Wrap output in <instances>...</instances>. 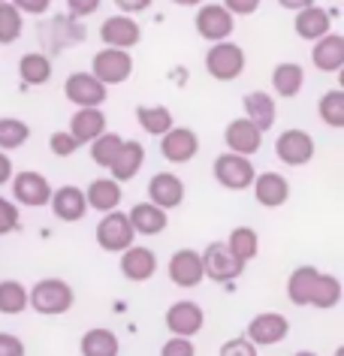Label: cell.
<instances>
[{"label": "cell", "instance_id": "cell-42", "mask_svg": "<svg viewBox=\"0 0 344 356\" xmlns=\"http://www.w3.org/2000/svg\"><path fill=\"white\" fill-rule=\"evenodd\" d=\"M161 356H197V347H193L190 338L184 335H172L170 341L161 347Z\"/></svg>", "mask_w": 344, "mask_h": 356}, {"label": "cell", "instance_id": "cell-9", "mask_svg": "<svg viewBox=\"0 0 344 356\" xmlns=\"http://www.w3.org/2000/svg\"><path fill=\"white\" fill-rule=\"evenodd\" d=\"M64 94L76 109H88V106H103L109 91L94 73H69L64 82Z\"/></svg>", "mask_w": 344, "mask_h": 356}, {"label": "cell", "instance_id": "cell-4", "mask_svg": "<svg viewBox=\"0 0 344 356\" xmlns=\"http://www.w3.org/2000/svg\"><path fill=\"white\" fill-rule=\"evenodd\" d=\"M133 242H136V233H133V227H130V218L124 211H118V209L106 211L100 218V224H97V245L109 254H121Z\"/></svg>", "mask_w": 344, "mask_h": 356}, {"label": "cell", "instance_id": "cell-16", "mask_svg": "<svg viewBox=\"0 0 344 356\" xmlns=\"http://www.w3.org/2000/svg\"><path fill=\"white\" fill-rule=\"evenodd\" d=\"M148 202L161 206L163 211L179 209L184 202V181L175 172H157L148 181Z\"/></svg>", "mask_w": 344, "mask_h": 356}, {"label": "cell", "instance_id": "cell-23", "mask_svg": "<svg viewBox=\"0 0 344 356\" xmlns=\"http://www.w3.org/2000/svg\"><path fill=\"white\" fill-rule=\"evenodd\" d=\"M127 218H130V227H133L136 236H161L166 224H170L166 211L161 206H154V202H136V206L127 211Z\"/></svg>", "mask_w": 344, "mask_h": 356}, {"label": "cell", "instance_id": "cell-24", "mask_svg": "<svg viewBox=\"0 0 344 356\" xmlns=\"http://www.w3.org/2000/svg\"><path fill=\"white\" fill-rule=\"evenodd\" d=\"M293 28H296V37H302L308 42H314V40H320L329 33L332 28V15L320 10V6H305V10H299L296 13V19H293Z\"/></svg>", "mask_w": 344, "mask_h": 356}, {"label": "cell", "instance_id": "cell-26", "mask_svg": "<svg viewBox=\"0 0 344 356\" xmlns=\"http://www.w3.org/2000/svg\"><path fill=\"white\" fill-rule=\"evenodd\" d=\"M85 200H88V209H97L100 215H106V211L121 206V181H115L112 175L109 178H94L85 191Z\"/></svg>", "mask_w": 344, "mask_h": 356}, {"label": "cell", "instance_id": "cell-43", "mask_svg": "<svg viewBox=\"0 0 344 356\" xmlns=\"http://www.w3.org/2000/svg\"><path fill=\"white\" fill-rule=\"evenodd\" d=\"M220 356H260V353H257V344L242 335V338H229V341L220 347Z\"/></svg>", "mask_w": 344, "mask_h": 356}, {"label": "cell", "instance_id": "cell-18", "mask_svg": "<svg viewBox=\"0 0 344 356\" xmlns=\"http://www.w3.org/2000/svg\"><path fill=\"white\" fill-rule=\"evenodd\" d=\"M251 188H254V197H257V202H260V206H266V209H281L290 200V181L281 172H260V175H254Z\"/></svg>", "mask_w": 344, "mask_h": 356}, {"label": "cell", "instance_id": "cell-31", "mask_svg": "<svg viewBox=\"0 0 344 356\" xmlns=\"http://www.w3.org/2000/svg\"><path fill=\"white\" fill-rule=\"evenodd\" d=\"M19 76L24 85H46L51 79V60L40 51H28L19 60Z\"/></svg>", "mask_w": 344, "mask_h": 356}, {"label": "cell", "instance_id": "cell-3", "mask_svg": "<svg viewBox=\"0 0 344 356\" xmlns=\"http://www.w3.org/2000/svg\"><path fill=\"white\" fill-rule=\"evenodd\" d=\"M211 172H215V181L220 188L227 191H248L254 175H257V169L245 154H236V151H224V154L215 157V166H211Z\"/></svg>", "mask_w": 344, "mask_h": 356}, {"label": "cell", "instance_id": "cell-40", "mask_svg": "<svg viewBox=\"0 0 344 356\" xmlns=\"http://www.w3.org/2000/svg\"><path fill=\"white\" fill-rule=\"evenodd\" d=\"M19 229V206L13 200L0 197V236L15 233Z\"/></svg>", "mask_w": 344, "mask_h": 356}, {"label": "cell", "instance_id": "cell-35", "mask_svg": "<svg viewBox=\"0 0 344 356\" xmlns=\"http://www.w3.org/2000/svg\"><path fill=\"white\" fill-rule=\"evenodd\" d=\"M227 248L239 257L242 263H248L260 251V238H257V233H254L251 227H236L233 233H229V238H227Z\"/></svg>", "mask_w": 344, "mask_h": 356}, {"label": "cell", "instance_id": "cell-36", "mask_svg": "<svg viewBox=\"0 0 344 356\" xmlns=\"http://www.w3.org/2000/svg\"><path fill=\"white\" fill-rule=\"evenodd\" d=\"M338 302H341V281L335 278V275H323L320 272V278H317V284H314L311 302H308V305H314V308H335Z\"/></svg>", "mask_w": 344, "mask_h": 356}, {"label": "cell", "instance_id": "cell-53", "mask_svg": "<svg viewBox=\"0 0 344 356\" xmlns=\"http://www.w3.org/2000/svg\"><path fill=\"white\" fill-rule=\"evenodd\" d=\"M335 356H344V347H338V350H335Z\"/></svg>", "mask_w": 344, "mask_h": 356}, {"label": "cell", "instance_id": "cell-47", "mask_svg": "<svg viewBox=\"0 0 344 356\" xmlns=\"http://www.w3.org/2000/svg\"><path fill=\"white\" fill-rule=\"evenodd\" d=\"M260 3L263 0H224V6L233 15H251V13L260 10Z\"/></svg>", "mask_w": 344, "mask_h": 356}, {"label": "cell", "instance_id": "cell-22", "mask_svg": "<svg viewBox=\"0 0 344 356\" xmlns=\"http://www.w3.org/2000/svg\"><path fill=\"white\" fill-rule=\"evenodd\" d=\"M142 163H145V148H142V142L124 139V142H121L118 157H115L112 163H109V172H112L115 181H130V178L139 175Z\"/></svg>", "mask_w": 344, "mask_h": 356}, {"label": "cell", "instance_id": "cell-52", "mask_svg": "<svg viewBox=\"0 0 344 356\" xmlns=\"http://www.w3.org/2000/svg\"><path fill=\"white\" fill-rule=\"evenodd\" d=\"M293 356H317V353H311V350H299V353H293Z\"/></svg>", "mask_w": 344, "mask_h": 356}, {"label": "cell", "instance_id": "cell-29", "mask_svg": "<svg viewBox=\"0 0 344 356\" xmlns=\"http://www.w3.org/2000/svg\"><path fill=\"white\" fill-rule=\"evenodd\" d=\"M305 85V70L299 64H278L275 70H272V88H275L278 97H296L299 91H302Z\"/></svg>", "mask_w": 344, "mask_h": 356}, {"label": "cell", "instance_id": "cell-51", "mask_svg": "<svg viewBox=\"0 0 344 356\" xmlns=\"http://www.w3.org/2000/svg\"><path fill=\"white\" fill-rule=\"evenodd\" d=\"M172 3H175V6H199L202 0H172Z\"/></svg>", "mask_w": 344, "mask_h": 356}, {"label": "cell", "instance_id": "cell-17", "mask_svg": "<svg viewBox=\"0 0 344 356\" xmlns=\"http://www.w3.org/2000/svg\"><path fill=\"white\" fill-rule=\"evenodd\" d=\"M51 211H55L58 220H67V224H73V220H82L88 211V200H85V191L73 188V184H64V188L51 191V200H49Z\"/></svg>", "mask_w": 344, "mask_h": 356}, {"label": "cell", "instance_id": "cell-13", "mask_svg": "<svg viewBox=\"0 0 344 356\" xmlns=\"http://www.w3.org/2000/svg\"><path fill=\"white\" fill-rule=\"evenodd\" d=\"M100 40L103 46H112V49H133L139 40H142V28H139L136 19H130V15H109V19L103 22L100 28Z\"/></svg>", "mask_w": 344, "mask_h": 356}, {"label": "cell", "instance_id": "cell-11", "mask_svg": "<svg viewBox=\"0 0 344 356\" xmlns=\"http://www.w3.org/2000/svg\"><path fill=\"white\" fill-rule=\"evenodd\" d=\"M199 151V136L190 127H172L161 136V154L170 163H190Z\"/></svg>", "mask_w": 344, "mask_h": 356}, {"label": "cell", "instance_id": "cell-5", "mask_svg": "<svg viewBox=\"0 0 344 356\" xmlns=\"http://www.w3.org/2000/svg\"><path fill=\"white\" fill-rule=\"evenodd\" d=\"M91 73L100 79L103 85H121L133 76V58L127 49H112L106 46L94 55L91 60Z\"/></svg>", "mask_w": 344, "mask_h": 356}, {"label": "cell", "instance_id": "cell-46", "mask_svg": "<svg viewBox=\"0 0 344 356\" xmlns=\"http://www.w3.org/2000/svg\"><path fill=\"white\" fill-rule=\"evenodd\" d=\"M0 356H24V341L19 335L0 332Z\"/></svg>", "mask_w": 344, "mask_h": 356}, {"label": "cell", "instance_id": "cell-2", "mask_svg": "<svg viewBox=\"0 0 344 356\" xmlns=\"http://www.w3.org/2000/svg\"><path fill=\"white\" fill-rule=\"evenodd\" d=\"M245 64H248L245 60V49L229 40L211 42V49L206 51V70L218 82H236L245 73Z\"/></svg>", "mask_w": 344, "mask_h": 356}, {"label": "cell", "instance_id": "cell-38", "mask_svg": "<svg viewBox=\"0 0 344 356\" xmlns=\"http://www.w3.org/2000/svg\"><path fill=\"white\" fill-rule=\"evenodd\" d=\"M28 308V287L19 281H0V314H22Z\"/></svg>", "mask_w": 344, "mask_h": 356}, {"label": "cell", "instance_id": "cell-25", "mask_svg": "<svg viewBox=\"0 0 344 356\" xmlns=\"http://www.w3.org/2000/svg\"><path fill=\"white\" fill-rule=\"evenodd\" d=\"M69 133L79 145H88L94 142L100 133H106V115L100 112V106H88V109H79L73 118H69Z\"/></svg>", "mask_w": 344, "mask_h": 356}, {"label": "cell", "instance_id": "cell-7", "mask_svg": "<svg viewBox=\"0 0 344 356\" xmlns=\"http://www.w3.org/2000/svg\"><path fill=\"white\" fill-rule=\"evenodd\" d=\"M13 197L19 206H28V209H42L49 206L51 200V184L42 172H33V169H24V172L13 175Z\"/></svg>", "mask_w": 344, "mask_h": 356}, {"label": "cell", "instance_id": "cell-30", "mask_svg": "<svg viewBox=\"0 0 344 356\" xmlns=\"http://www.w3.org/2000/svg\"><path fill=\"white\" fill-rule=\"evenodd\" d=\"M317 278H320V272H317L314 266H299V269L290 275V281H287L290 302H293V305H308V302H311V290H314Z\"/></svg>", "mask_w": 344, "mask_h": 356}, {"label": "cell", "instance_id": "cell-41", "mask_svg": "<svg viewBox=\"0 0 344 356\" xmlns=\"http://www.w3.org/2000/svg\"><path fill=\"white\" fill-rule=\"evenodd\" d=\"M49 148H51V154H55V157H69V154H76L79 142L73 139V133H69V130H60V133H51Z\"/></svg>", "mask_w": 344, "mask_h": 356}, {"label": "cell", "instance_id": "cell-45", "mask_svg": "<svg viewBox=\"0 0 344 356\" xmlns=\"http://www.w3.org/2000/svg\"><path fill=\"white\" fill-rule=\"evenodd\" d=\"M103 0H67V10L69 15H76V19H88V15H94L100 10Z\"/></svg>", "mask_w": 344, "mask_h": 356}, {"label": "cell", "instance_id": "cell-44", "mask_svg": "<svg viewBox=\"0 0 344 356\" xmlns=\"http://www.w3.org/2000/svg\"><path fill=\"white\" fill-rule=\"evenodd\" d=\"M10 3L22 15H46L49 6H51V0H10Z\"/></svg>", "mask_w": 344, "mask_h": 356}, {"label": "cell", "instance_id": "cell-15", "mask_svg": "<svg viewBox=\"0 0 344 356\" xmlns=\"http://www.w3.org/2000/svg\"><path fill=\"white\" fill-rule=\"evenodd\" d=\"M202 323H206V314H202V308L197 302H175L166 311V329H170L172 335H184V338H193L199 335Z\"/></svg>", "mask_w": 344, "mask_h": 356}, {"label": "cell", "instance_id": "cell-14", "mask_svg": "<svg viewBox=\"0 0 344 356\" xmlns=\"http://www.w3.org/2000/svg\"><path fill=\"white\" fill-rule=\"evenodd\" d=\"M206 278V272H202V254L193 251V248H181V251H175L170 257V281L175 287H197V284Z\"/></svg>", "mask_w": 344, "mask_h": 356}, {"label": "cell", "instance_id": "cell-28", "mask_svg": "<svg viewBox=\"0 0 344 356\" xmlns=\"http://www.w3.org/2000/svg\"><path fill=\"white\" fill-rule=\"evenodd\" d=\"M82 356H118L121 344L112 329H88L82 335Z\"/></svg>", "mask_w": 344, "mask_h": 356}, {"label": "cell", "instance_id": "cell-12", "mask_svg": "<svg viewBox=\"0 0 344 356\" xmlns=\"http://www.w3.org/2000/svg\"><path fill=\"white\" fill-rule=\"evenodd\" d=\"M275 154L287 166H305L314 157V139L305 130H284L275 142Z\"/></svg>", "mask_w": 344, "mask_h": 356}, {"label": "cell", "instance_id": "cell-34", "mask_svg": "<svg viewBox=\"0 0 344 356\" xmlns=\"http://www.w3.org/2000/svg\"><path fill=\"white\" fill-rule=\"evenodd\" d=\"M317 112H320V121L326 127H344V91L341 88H332V91H326L320 97V103H317Z\"/></svg>", "mask_w": 344, "mask_h": 356}, {"label": "cell", "instance_id": "cell-37", "mask_svg": "<svg viewBox=\"0 0 344 356\" xmlns=\"http://www.w3.org/2000/svg\"><path fill=\"white\" fill-rule=\"evenodd\" d=\"M31 139V127L22 118H0V151H15Z\"/></svg>", "mask_w": 344, "mask_h": 356}, {"label": "cell", "instance_id": "cell-6", "mask_svg": "<svg viewBox=\"0 0 344 356\" xmlns=\"http://www.w3.org/2000/svg\"><path fill=\"white\" fill-rule=\"evenodd\" d=\"M245 266L248 263H242L239 257L229 251L227 242H211L206 251H202V272H206L211 281H218V284L236 281L245 272Z\"/></svg>", "mask_w": 344, "mask_h": 356}, {"label": "cell", "instance_id": "cell-19", "mask_svg": "<svg viewBox=\"0 0 344 356\" xmlns=\"http://www.w3.org/2000/svg\"><path fill=\"white\" fill-rule=\"evenodd\" d=\"M224 139H227V148H229V151L251 157V154H257L260 145H263V130L254 127L248 118H236V121L227 124Z\"/></svg>", "mask_w": 344, "mask_h": 356}, {"label": "cell", "instance_id": "cell-8", "mask_svg": "<svg viewBox=\"0 0 344 356\" xmlns=\"http://www.w3.org/2000/svg\"><path fill=\"white\" fill-rule=\"evenodd\" d=\"M193 24H197V33L202 40L220 42V40H227L229 33H233L236 15L229 13L224 3H202L199 13H197V19H193Z\"/></svg>", "mask_w": 344, "mask_h": 356}, {"label": "cell", "instance_id": "cell-32", "mask_svg": "<svg viewBox=\"0 0 344 356\" xmlns=\"http://www.w3.org/2000/svg\"><path fill=\"white\" fill-rule=\"evenodd\" d=\"M136 118H139V127L151 133V136H163L172 127V112L166 106H139Z\"/></svg>", "mask_w": 344, "mask_h": 356}, {"label": "cell", "instance_id": "cell-49", "mask_svg": "<svg viewBox=\"0 0 344 356\" xmlns=\"http://www.w3.org/2000/svg\"><path fill=\"white\" fill-rule=\"evenodd\" d=\"M13 178V160L6 151H0V184H6Z\"/></svg>", "mask_w": 344, "mask_h": 356}, {"label": "cell", "instance_id": "cell-21", "mask_svg": "<svg viewBox=\"0 0 344 356\" xmlns=\"http://www.w3.org/2000/svg\"><path fill=\"white\" fill-rule=\"evenodd\" d=\"M311 60L320 73H341L344 67V37L341 33H326V37L314 40Z\"/></svg>", "mask_w": 344, "mask_h": 356}, {"label": "cell", "instance_id": "cell-48", "mask_svg": "<svg viewBox=\"0 0 344 356\" xmlns=\"http://www.w3.org/2000/svg\"><path fill=\"white\" fill-rule=\"evenodd\" d=\"M154 0H115V6H118L124 15H133V13H142V10H148Z\"/></svg>", "mask_w": 344, "mask_h": 356}, {"label": "cell", "instance_id": "cell-50", "mask_svg": "<svg viewBox=\"0 0 344 356\" xmlns=\"http://www.w3.org/2000/svg\"><path fill=\"white\" fill-rule=\"evenodd\" d=\"M278 3L290 13H299V10H305V6H314V0H278Z\"/></svg>", "mask_w": 344, "mask_h": 356}, {"label": "cell", "instance_id": "cell-10", "mask_svg": "<svg viewBox=\"0 0 344 356\" xmlns=\"http://www.w3.org/2000/svg\"><path fill=\"white\" fill-rule=\"evenodd\" d=\"M290 335V320L278 311H266V314H257L248 323V341H254L257 347H272V344H281L284 338Z\"/></svg>", "mask_w": 344, "mask_h": 356}, {"label": "cell", "instance_id": "cell-33", "mask_svg": "<svg viewBox=\"0 0 344 356\" xmlns=\"http://www.w3.org/2000/svg\"><path fill=\"white\" fill-rule=\"evenodd\" d=\"M24 31V15L10 0H0V46H13Z\"/></svg>", "mask_w": 344, "mask_h": 356}, {"label": "cell", "instance_id": "cell-39", "mask_svg": "<svg viewBox=\"0 0 344 356\" xmlns=\"http://www.w3.org/2000/svg\"><path fill=\"white\" fill-rule=\"evenodd\" d=\"M121 142H124V139H121L118 133H109V130L100 133L94 142H88V145H91V160L97 166L109 169V163L118 157V151H121Z\"/></svg>", "mask_w": 344, "mask_h": 356}, {"label": "cell", "instance_id": "cell-27", "mask_svg": "<svg viewBox=\"0 0 344 356\" xmlns=\"http://www.w3.org/2000/svg\"><path fill=\"white\" fill-rule=\"evenodd\" d=\"M245 118H248L257 130H272V124H275L278 118V109H275V100L266 94V91H251V94H245Z\"/></svg>", "mask_w": 344, "mask_h": 356}, {"label": "cell", "instance_id": "cell-20", "mask_svg": "<svg viewBox=\"0 0 344 356\" xmlns=\"http://www.w3.org/2000/svg\"><path fill=\"white\" fill-rule=\"evenodd\" d=\"M157 272V254L151 248H139V245H130L127 251H121V275L127 281H148L151 275Z\"/></svg>", "mask_w": 344, "mask_h": 356}, {"label": "cell", "instance_id": "cell-1", "mask_svg": "<svg viewBox=\"0 0 344 356\" xmlns=\"http://www.w3.org/2000/svg\"><path fill=\"white\" fill-rule=\"evenodd\" d=\"M76 302V293L67 281L60 278H42L28 290V305L37 311V314L55 317V314H67Z\"/></svg>", "mask_w": 344, "mask_h": 356}]
</instances>
